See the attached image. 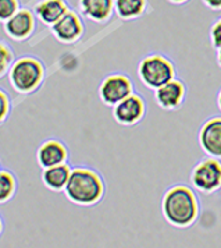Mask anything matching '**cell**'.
I'll list each match as a JSON object with an SVG mask.
<instances>
[{"label":"cell","instance_id":"1","mask_svg":"<svg viewBox=\"0 0 221 248\" xmlns=\"http://www.w3.org/2000/svg\"><path fill=\"white\" fill-rule=\"evenodd\" d=\"M200 209V200L195 188L184 184L170 187L162 200V212L167 223L178 229L195 225L199 219Z\"/></svg>","mask_w":221,"mask_h":248},{"label":"cell","instance_id":"2","mask_svg":"<svg viewBox=\"0 0 221 248\" xmlns=\"http://www.w3.org/2000/svg\"><path fill=\"white\" fill-rule=\"evenodd\" d=\"M64 190L70 201L90 206L102 201L106 192V184L98 171L88 168H77L71 170Z\"/></svg>","mask_w":221,"mask_h":248},{"label":"cell","instance_id":"3","mask_svg":"<svg viewBox=\"0 0 221 248\" xmlns=\"http://www.w3.org/2000/svg\"><path fill=\"white\" fill-rule=\"evenodd\" d=\"M138 77L149 90L155 91L176 78V66L166 55L150 53L139 62Z\"/></svg>","mask_w":221,"mask_h":248},{"label":"cell","instance_id":"4","mask_svg":"<svg viewBox=\"0 0 221 248\" xmlns=\"http://www.w3.org/2000/svg\"><path fill=\"white\" fill-rule=\"evenodd\" d=\"M191 186L202 194H213L221 188V159L206 156L199 160L189 174Z\"/></svg>","mask_w":221,"mask_h":248},{"label":"cell","instance_id":"5","mask_svg":"<svg viewBox=\"0 0 221 248\" xmlns=\"http://www.w3.org/2000/svg\"><path fill=\"white\" fill-rule=\"evenodd\" d=\"M133 82L125 73H110L100 82V101L107 106H116L118 102L133 93Z\"/></svg>","mask_w":221,"mask_h":248},{"label":"cell","instance_id":"6","mask_svg":"<svg viewBox=\"0 0 221 248\" xmlns=\"http://www.w3.org/2000/svg\"><path fill=\"white\" fill-rule=\"evenodd\" d=\"M111 113L117 123L125 127H131L144 120L147 113V105L139 93L133 92L125 99L118 102L116 106H113Z\"/></svg>","mask_w":221,"mask_h":248},{"label":"cell","instance_id":"7","mask_svg":"<svg viewBox=\"0 0 221 248\" xmlns=\"http://www.w3.org/2000/svg\"><path fill=\"white\" fill-rule=\"evenodd\" d=\"M44 77L42 64L35 59H21L11 70V81L20 91H31L39 85Z\"/></svg>","mask_w":221,"mask_h":248},{"label":"cell","instance_id":"8","mask_svg":"<svg viewBox=\"0 0 221 248\" xmlns=\"http://www.w3.org/2000/svg\"><path fill=\"white\" fill-rule=\"evenodd\" d=\"M187 98V85L181 79L174 78L155 90V102L163 110H178Z\"/></svg>","mask_w":221,"mask_h":248},{"label":"cell","instance_id":"9","mask_svg":"<svg viewBox=\"0 0 221 248\" xmlns=\"http://www.w3.org/2000/svg\"><path fill=\"white\" fill-rule=\"evenodd\" d=\"M198 140L206 156L221 159V116H213L202 124Z\"/></svg>","mask_w":221,"mask_h":248},{"label":"cell","instance_id":"10","mask_svg":"<svg viewBox=\"0 0 221 248\" xmlns=\"http://www.w3.org/2000/svg\"><path fill=\"white\" fill-rule=\"evenodd\" d=\"M52 31L55 36L66 44L78 41L84 34V23L75 12H68L52 25Z\"/></svg>","mask_w":221,"mask_h":248},{"label":"cell","instance_id":"11","mask_svg":"<svg viewBox=\"0 0 221 248\" xmlns=\"http://www.w3.org/2000/svg\"><path fill=\"white\" fill-rule=\"evenodd\" d=\"M81 13L93 23H107L114 14V0H79Z\"/></svg>","mask_w":221,"mask_h":248},{"label":"cell","instance_id":"12","mask_svg":"<svg viewBox=\"0 0 221 248\" xmlns=\"http://www.w3.org/2000/svg\"><path fill=\"white\" fill-rule=\"evenodd\" d=\"M67 158H68L67 148L60 141L56 140L44 142L38 151V160L44 169L56 165H61L66 162Z\"/></svg>","mask_w":221,"mask_h":248},{"label":"cell","instance_id":"13","mask_svg":"<svg viewBox=\"0 0 221 248\" xmlns=\"http://www.w3.org/2000/svg\"><path fill=\"white\" fill-rule=\"evenodd\" d=\"M66 0H42L36 4L35 13L42 23L53 25L68 12Z\"/></svg>","mask_w":221,"mask_h":248},{"label":"cell","instance_id":"14","mask_svg":"<svg viewBox=\"0 0 221 248\" xmlns=\"http://www.w3.org/2000/svg\"><path fill=\"white\" fill-rule=\"evenodd\" d=\"M6 28L11 36L17 39L25 38L35 28V17L29 10H18L10 20H7Z\"/></svg>","mask_w":221,"mask_h":248},{"label":"cell","instance_id":"15","mask_svg":"<svg viewBox=\"0 0 221 248\" xmlns=\"http://www.w3.org/2000/svg\"><path fill=\"white\" fill-rule=\"evenodd\" d=\"M147 9V0H114V12L122 21H133L142 17Z\"/></svg>","mask_w":221,"mask_h":248},{"label":"cell","instance_id":"16","mask_svg":"<svg viewBox=\"0 0 221 248\" xmlns=\"http://www.w3.org/2000/svg\"><path fill=\"white\" fill-rule=\"evenodd\" d=\"M70 174H71V170L67 165L64 163L56 165V166H50V168L44 169V181L49 188H52L55 191H60V190L66 188Z\"/></svg>","mask_w":221,"mask_h":248},{"label":"cell","instance_id":"17","mask_svg":"<svg viewBox=\"0 0 221 248\" xmlns=\"http://www.w3.org/2000/svg\"><path fill=\"white\" fill-rule=\"evenodd\" d=\"M18 0H0V21H7L18 12Z\"/></svg>","mask_w":221,"mask_h":248},{"label":"cell","instance_id":"18","mask_svg":"<svg viewBox=\"0 0 221 248\" xmlns=\"http://www.w3.org/2000/svg\"><path fill=\"white\" fill-rule=\"evenodd\" d=\"M14 188V180L9 173H0V201H4L10 197Z\"/></svg>","mask_w":221,"mask_h":248},{"label":"cell","instance_id":"19","mask_svg":"<svg viewBox=\"0 0 221 248\" xmlns=\"http://www.w3.org/2000/svg\"><path fill=\"white\" fill-rule=\"evenodd\" d=\"M209 35H210L211 46L216 50L221 49V17H219L214 23L211 24Z\"/></svg>","mask_w":221,"mask_h":248},{"label":"cell","instance_id":"20","mask_svg":"<svg viewBox=\"0 0 221 248\" xmlns=\"http://www.w3.org/2000/svg\"><path fill=\"white\" fill-rule=\"evenodd\" d=\"M7 63H9V52L6 50L4 46L0 45V73L6 68Z\"/></svg>","mask_w":221,"mask_h":248},{"label":"cell","instance_id":"21","mask_svg":"<svg viewBox=\"0 0 221 248\" xmlns=\"http://www.w3.org/2000/svg\"><path fill=\"white\" fill-rule=\"evenodd\" d=\"M202 3L213 12H221V0H202Z\"/></svg>","mask_w":221,"mask_h":248},{"label":"cell","instance_id":"22","mask_svg":"<svg viewBox=\"0 0 221 248\" xmlns=\"http://www.w3.org/2000/svg\"><path fill=\"white\" fill-rule=\"evenodd\" d=\"M7 113V99L3 92H0V120L6 116Z\"/></svg>","mask_w":221,"mask_h":248},{"label":"cell","instance_id":"23","mask_svg":"<svg viewBox=\"0 0 221 248\" xmlns=\"http://www.w3.org/2000/svg\"><path fill=\"white\" fill-rule=\"evenodd\" d=\"M168 3H171V4H185V3H188L189 0H167Z\"/></svg>","mask_w":221,"mask_h":248},{"label":"cell","instance_id":"24","mask_svg":"<svg viewBox=\"0 0 221 248\" xmlns=\"http://www.w3.org/2000/svg\"><path fill=\"white\" fill-rule=\"evenodd\" d=\"M216 60H217V64H219V67L221 68V49L217 50V56H216Z\"/></svg>","mask_w":221,"mask_h":248},{"label":"cell","instance_id":"25","mask_svg":"<svg viewBox=\"0 0 221 248\" xmlns=\"http://www.w3.org/2000/svg\"><path fill=\"white\" fill-rule=\"evenodd\" d=\"M217 106H219V109H220L221 112V88L219 90V93H217Z\"/></svg>","mask_w":221,"mask_h":248}]
</instances>
